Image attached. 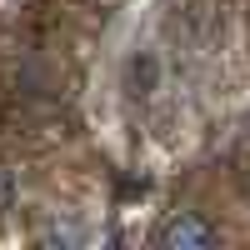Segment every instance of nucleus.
<instances>
[{"instance_id":"1","label":"nucleus","mask_w":250,"mask_h":250,"mask_svg":"<svg viewBox=\"0 0 250 250\" xmlns=\"http://www.w3.org/2000/svg\"><path fill=\"white\" fill-rule=\"evenodd\" d=\"M220 240V230L205 215H195V210H175L170 220L155 230V245L160 250H210Z\"/></svg>"},{"instance_id":"2","label":"nucleus","mask_w":250,"mask_h":250,"mask_svg":"<svg viewBox=\"0 0 250 250\" xmlns=\"http://www.w3.org/2000/svg\"><path fill=\"white\" fill-rule=\"evenodd\" d=\"M10 200H15V175L10 165H0V210H10Z\"/></svg>"}]
</instances>
